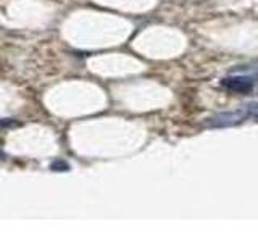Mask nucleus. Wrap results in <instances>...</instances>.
Masks as SVG:
<instances>
[{"instance_id": "1", "label": "nucleus", "mask_w": 258, "mask_h": 242, "mask_svg": "<svg viewBox=\"0 0 258 242\" xmlns=\"http://www.w3.org/2000/svg\"><path fill=\"white\" fill-rule=\"evenodd\" d=\"M245 118H248V113H247V108L245 107H242V108L232 110V111L218 113V115H215L213 118H210L208 125L210 126H215V128H226V126L239 125Z\"/></svg>"}, {"instance_id": "4", "label": "nucleus", "mask_w": 258, "mask_h": 242, "mask_svg": "<svg viewBox=\"0 0 258 242\" xmlns=\"http://www.w3.org/2000/svg\"><path fill=\"white\" fill-rule=\"evenodd\" d=\"M247 108V113L248 116H253V118H258V102H250L247 105H244Z\"/></svg>"}, {"instance_id": "2", "label": "nucleus", "mask_w": 258, "mask_h": 242, "mask_svg": "<svg viewBox=\"0 0 258 242\" xmlns=\"http://www.w3.org/2000/svg\"><path fill=\"white\" fill-rule=\"evenodd\" d=\"M223 86L231 89L234 92H248L250 89H252L253 83L250 81L248 78H240V76H236V78H228L223 81Z\"/></svg>"}, {"instance_id": "3", "label": "nucleus", "mask_w": 258, "mask_h": 242, "mask_svg": "<svg viewBox=\"0 0 258 242\" xmlns=\"http://www.w3.org/2000/svg\"><path fill=\"white\" fill-rule=\"evenodd\" d=\"M50 168L53 169V171H68L70 165L67 163V161H63V160H56L50 165Z\"/></svg>"}]
</instances>
